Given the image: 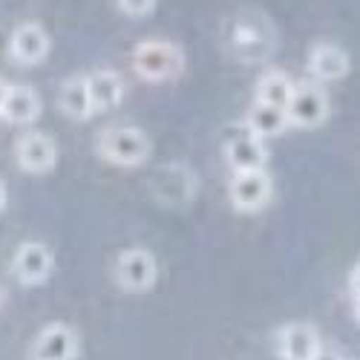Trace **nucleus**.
Here are the masks:
<instances>
[{
	"instance_id": "nucleus-22",
	"label": "nucleus",
	"mask_w": 360,
	"mask_h": 360,
	"mask_svg": "<svg viewBox=\"0 0 360 360\" xmlns=\"http://www.w3.org/2000/svg\"><path fill=\"white\" fill-rule=\"evenodd\" d=\"M6 202H9V191H6V185H4V179H0V211L6 207Z\"/></svg>"
},
{
	"instance_id": "nucleus-2",
	"label": "nucleus",
	"mask_w": 360,
	"mask_h": 360,
	"mask_svg": "<svg viewBox=\"0 0 360 360\" xmlns=\"http://www.w3.org/2000/svg\"><path fill=\"white\" fill-rule=\"evenodd\" d=\"M231 46L233 52L248 64L265 61L268 55L274 52V29L271 20L259 12H245L233 20L231 29Z\"/></svg>"
},
{
	"instance_id": "nucleus-25",
	"label": "nucleus",
	"mask_w": 360,
	"mask_h": 360,
	"mask_svg": "<svg viewBox=\"0 0 360 360\" xmlns=\"http://www.w3.org/2000/svg\"><path fill=\"white\" fill-rule=\"evenodd\" d=\"M4 297H6V294H4V285H0V306H4Z\"/></svg>"
},
{
	"instance_id": "nucleus-18",
	"label": "nucleus",
	"mask_w": 360,
	"mask_h": 360,
	"mask_svg": "<svg viewBox=\"0 0 360 360\" xmlns=\"http://www.w3.org/2000/svg\"><path fill=\"white\" fill-rule=\"evenodd\" d=\"M257 93V101H265V104H274V107H285L291 93H294V84L291 78L283 72V70H265L254 86Z\"/></svg>"
},
{
	"instance_id": "nucleus-8",
	"label": "nucleus",
	"mask_w": 360,
	"mask_h": 360,
	"mask_svg": "<svg viewBox=\"0 0 360 360\" xmlns=\"http://www.w3.org/2000/svg\"><path fill=\"white\" fill-rule=\"evenodd\" d=\"M12 271L23 285H41L52 274V251L41 243H23L12 257Z\"/></svg>"
},
{
	"instance_id": "nucleus-1",
	"label": "nucleus",
	"mask_w": 360,
	"mask_h": 360,
	"mask_svg": "<svg viewBox=\"0 0 360 360\" xmlns=\"http://www.w3.org/2000/svg\"><path fill=\"white\" fill-rule=\"evenodd\" d=\"M133 70L150 84H162L185 70V55L170 41H141L133 49Z\"/></svg>"
},
{
	"instance_id": "nucleus-10",
	"label": "nucleus",
	"mask_w": 360,
	"mask_h": 360,
	"mask_svg": "<svg viewBox=\"0 0 360 360\" xmlns=\"http://www.w3.org/2000/svg\"><path fill=\"white\" fill-rule=\"evenodd\" d=\"M75 354H78V338L64 323L46 326L32 343V360H75Z\"/></svg>"
},
{
	"instance_id": "nucleus-7",
	"label": "nucleus",
	"mask_w": 360,
	"mask_h": 360,
	"mask_svg": "<svg viewBox=\"0 0 360 360\" xmlns=\"http://www.w3.org/2000/svg\"><path fill=\"white\" fill-rule=\"evenodd\" d=\"M225 159L233 167V173L243 170H265L268 162V147L262 144V136L243 127L225 139Z\"/></svg>"
},
{
	"instance_id": "nucleus-20",
	"label": "nucleus",
	"mask_w": 360,
	"mask_h": 360,
	"mask_svg": "<svg viewBox=\"0 0 360 360\" xmlns=\"http://www.w3.org/2000/svg\"><path fill=\"white\" fill-rule=\"evenodd\" d=\"M349 280H352V291H354V297H360V262L352 268V277H349Z\"/></svg>"
},
{
	"instance_id": "nucleus-15",
	"label": "nucleus",
	"mask_w": 360,
	"mask_h": 360,
	"mask_svg": "<svg viewBox=\"0 0 360 360\" xmlns=\"http://www.w3.org/2000/svg\"><path fill=\"white\" fill-rule=\"evenodd\" d=\"M86 84H89V96H93V110L96 112L115 110L124 98V81L112 70H98L93 75H86Z\"/></svg>"
},
{
	"instance_id": "nucleus-13",
	"label": "nucleus",
	"mask_w": 360,
	"mask_h": 360,
	"mask_svg": "<svg viewBox=\"0 0 360 360\" xmlns=\"http://www.w3.org/2000/svg\"><path fill=\"white\" fill-rule=\"evenodd\" d=\"M309 75L320 81H340L349 72V55L335 44H317L309 52Z\"/></svg>"
},
{
	"instance_id": "nucleus-14",
	"label": "nucleus",
	"mask_w": 360,
	"mask_h": 360,
	"mask_svg": "<svg viewBox=\"0 0 360 360\" xmlns=\"http://www.w3.org/2000/svg\"><path fill=\"white\" fill-rule=\"evenodd\" d=\"M38 115H41V98H38L35 89L26 86V84L9 86L0 118H6L9 124H32Z\"/></svg>"
},
{
	"instance_id": "nucleus-5",
	"label": "nucleus",
	"mask_w": 360,
	"mask_h": 360,
	"mask_svg": "<svg viewBox=\"0 0 360 360\" xmlns=\"http://www.w3.org/2000/svg\"><path fill=\"white\" fill-rule=\"evenodd\" d=\"M112 274H115L118 285L127 288V291H147V288H153V283L159 277V265L150 251L127 248V251L118 254Z\"/></svg>"
},
{
	"instance_id": "nucleus-19",
	"label": "nucleus",
	"mask_w": 360,
	"mask_h": 360,
	"mask_svg": "<svg viewBox=\"0 0 360 360\" xmlns=\"http://www.w3.org/2000/svg\"><path fill=\"white\" fill-rule=\"evenodd\" d=\"M118 9L130 18H144L156 9V0H118Z\"/></svg>"
},
{
	"instance_id": "nucleus-12",
	"label": "nucleus",
	"mask_w": 360,
	"mask_h": 360,
	"mask_svg": "<svg viewBox=\"0 0 360 360\" xmlns=\"http://www.w3.org/2000/svg\"><path fill=\"white\" fill-rule=\"evenodd\" d=\"M277 349L283 360H314L320 354V335L306 323H291L277 335Z\"/></svg>"
},
{
	"instance_id": "nucleus-11",
	"label": "nucleus",
	"mask_w": 360,
	"mask_h": 360,
	"mask_svg": "<svg viewBox=\"0 0 360 360\" xmlns=\"http://www.w3.org/2000/svg\"><path fill=\"white\" fill-rule=\"evenodd\" d=\"M15 153H18V165L26 173H46L55 167V159H58L55 141L46 133H26L18 141Z\"/></svg>"
},
{
	"instance_id": "nucleus-24",
	"label": "nucleus",
	"mask_w": 360,
	"mask_h": 360,
	"mask_svg": "<svg viewBox=\"0 0 360 360\" xmlns=\"http://www.w3.org/2000/svg\"><path fill=\"white\" fill-rule=\"evenodd\" d=\"M354 317H357V323H360V297H357V303H354Z\"/></svg>"
},
{
	"instance_id": "nucleus-6",
	"label": "nucleus",
	"mask_w": 360,
	"mask_h": 360,
	"mask_svg": "<svg viewBox=\"0 0 360 360\" xmlns=\"http://www.w3.org/2000/svg\"><path fill=\"white\" fill-rule=\"evenodd\" d=\"M228 196H231V205L236 207V211L254 214V211H259V207H265L268 199H271V176H268L265 170L233 173Z\"/></svg>"
},
{
	"instance_id": "nucleus-17",
	"label": "nucleus",
	"mask_w": 360,
	"mask_h": 360,
	"mask_svg": "<svg viewBox=\"0 0 360 360\" xmlns=\"http://www.w3.org/2000/svg\"><path fill=\"white\" fill-rule=\"evenodd\" d=\"M61 110H64L70 118H89V115H96L86 75H75V78H70V81L61 86Z\"/></svg>"
},
{
	"instance_id": "nucleus-21",
	"label": "nucleus",
	"mask_w": 360,
	"mask_h": 360,
	"mask_svg": "<svg viewBox=\"0 0 360 360\" xmlns=\"http://www.w3.org/2000/svg\"><path fill=\"white\" fill-rule=\"evenodd\" d=\"M6 93H9V84L0 78V112H4V104H6Z\"/></svg>"
},
{
	"instance_id": "nucleus-9",
	"label": "nucleus",
	"mask_w": 360,
	"mask_h": 360,
	"mask_svg": "<svg viewBox=\"0 0 360 360\" xmlns=\"http://www.w3.org/2000/svg\"><path fill=\"white\" fill-rule=\"evenodd\" d=\"M46 52H49V35L41 23H32V20L20 23L9 38V55L18 64H26V67L41 64Z\"/></svg>"
},
{
	"instance_id": "nucleus-4",
	"label": "nucleus",
	"mask_w": 360,
	"mask_h": 360,
	"mask_svg": "<svg viewBox=\"0 0 360 360\" xmlns=\"http://www.w3.org/2000/svg\"><path fill=\"white\" fill-rule=\"evenodd\" d=\"M288 112V124L291 127H317L326 122L328 115V96L326 89L317 81H303V84H294V93L285 104Z\"/></svg>"
},
{
	"instance_id": "nucleus-3",
	"label": "nucleus",
	"mask_w": 360,
	"mask_h": 360,
	"mask_svg": "<svg viewBox=\"0 0 360 360\" xmlns=\"http://www.w3.org/2000/svg\"><path fill=\"white\" fill-rule=\"evenodd\" d=\"M98 153L118 167H136L147 159L150 141L136 127H110L98 136Z\"/></svg>"
},
{
	"instance_id": "nucleus-16",
	"label": "nucleus",
	"mask_w": 360,
	"mask_h": 360,
	"mask_svg": "<svg viewBox=\"0 0 360 360\" xmlns=\"http://www.w3.org/2000/svg\"><path fill=\"white\" fill-rule=\"evenodd\" d=\"M245 127L254 130L257 136L268 139V136H277L288 127V112L285 107H274V104H265V101H254V107L245 115Z\"/></svg>"
},
{
	"instance_id": "nucleus-23",
	"label": "nucleus",
	"mask_w": 360,
	"mask_h": 360,
	"mask_svg": "<svg viewBox=\"0 0 360 360\" xmlns=\"http://www.w3.org/2000/svg\"><path fill=\"white\" fill-rule=\"evenodd\" d=\"M314 360H340V357H338L335 352H323V349H320V354H317Z\"/></svg>"
}]
</instances>
